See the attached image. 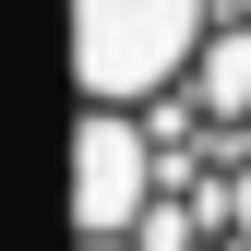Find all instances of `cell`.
<instances>
[{
  "instance_id": "obj_1",
  "label": "cell",
  "mask_w": 251,
  "mask_h": 251,
  "mask_svg": "<svg viewBox=\"0 0 251 251\" xmlns=\"http://www.w3.org/2000/svg\"><path fill=\"white\" fill-rule=\"evenodd\" d=\"M227 0H72V72L84 108H155L203 72Z\"/></svg>"
}]
</instances>
